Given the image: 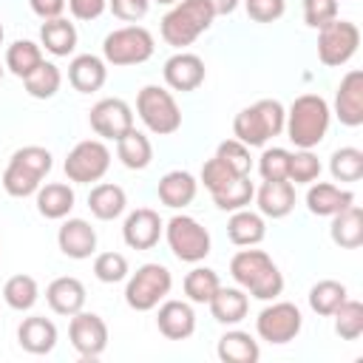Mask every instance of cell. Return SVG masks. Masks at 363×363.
<instances>
[{"mask_svg": "<svg viewBox=\"0 0 363 363\" xmlns=\"http://www.w3.org/2000/svg\"><path fill=\"white\" fill-rule=\"evenodd\" d=\"M230 275L255 301H275L284 292V275L264 250H238L230 258Z\"/></svg>", "mask_w": 363, "mask_h": 363, "instance_id": "6da1fadb", "label": "cell"}, {"mask_svg": "<svg viewBox=\"0 0 363 363\" xmlns=\"http://www.w3.org/2000/svg\"><path fill=\"white\" fill-rule=\"evenodd\" d=\"M329 122H332L329 102L320 94H301V96L292 99V105L286 111L284 130H286V136L295 147L312 150L326 139Z\"/></svg>", "mask_w": 363, "mask_h": 363, "instance_id": "7a4b0ae2", "label": "cell"}, {"mask_svg": "<svg viewBox=\"0 0 363 363\" xmlns=\"http://www.w3.org/2000/svg\"><path fill=\"white\" fill-rule=\"evenodd\" d=\"M216 20V11L210 6V0H179L167 9V14L159 23V34L167 45L184 51L187 45H193L204 31H210Z\"/></svg>", "mask_w": 363, "mask_h": 363, "instance_id": "3957f363", "label": "cell"}, {"mask_svg": "<svg viewBox=\"0 0 363 363\" xmlns=\"http://www.w3.org/2000/svg\"><path fill=\"white\" fill-rule=\"evenodd\" d=\"M51 167H54L51 150L40 147V145H26L11 153V159L3 170V190L11 199L34 196L40 190L43 179L51 173Z\"/></svg>", "mask_w": 363, "mask_h": 363, "instance_id": "277c9868", "label": "cell"}, {"mask_svg": "<svg viewBox=\"0 0 363 363\" xmlns=\"http://www.w3.org/2000/svg\"><path fill=\"white\" fill-rule=\"evenodd\" d=\"M284 122H286V108L278 99H258L235 113L233 133L247 147H264L269 139L284 133Z\"/></svg>", "mask_w": 363, "mask_h": 363, "instance_id": "5b68a950", "label": "cell"}, {"mask_svg": "<svg viewBox=\"0 0 363 363\" xmlns=\"http://www.w3.org/2000/svg\"><path fill=\"white\" fill-rule=\"evenodd\" d=\"M156 51V40L145 26H122L113 28L105 40H102V60L108 65L125 68V65H142L153 57Z\"/></svg>", "mask_w": 363, "mask_h": 363, "instance_id": "8992f818", "label": "cell"}, {"mask_svg": "<svg viewBox=\"0 0 363 363\" xmlns=\"http://www.w3.org/2000/svg\"><path fill=\"white\" fill-rule=\"evenodd\" d=\"M173 289V275L164 264L150 261L142 264L125 284V303L133 312H150L156 309Z\"/></svg>", "mask_w": 363, "mask_h": 363, "instance_id": "52a82bcc", "label": "cell"}, {"mask_svg": "<svg viewBox=\"0 0 363 363\" xmlns=\"http://www.w3.org/2000/svg\"><path fill=\"white\" fill-rule=\"evenodd\" d=\"M136 113L142 125L156 136H170L182 128V108L176 96L162 85H145L136 94Z\"/></svg>", "mask_w": 363, "mask_h": 363, "instance_id": "ba28073f", "label": "cell"}, {"mask_svg": "<svg viewBox=\"0 0 363 363\" xmlns=\"http://www.w3.org/2000/svg\"><path fill=\"white\" fill-rule=\"evenodd\" d=\"M162 235H164L170 252L179 261H184V264H201L210 255V250H213V241H210L207 227H201V221H196L187 213H176L164 224V233Z\"/></svg>", "mask_w": 363, "mask_h": 363, "instance_id": "9c48e42d", "label": "cell"}, {"mask_svg": "<svg viewBox=\"0 0 363 363\" xmlns=\"http://www.w3.org/2000/svg\"><path fill=\"white\" fill-rule=\"evenodd\" d=\"M360 45V28L352 20L335 17L332 23L318 28V60L326 68H340L346 65Z\"/></svg>", "mask_w": 363, "mask_h": 363, "instance_id": "30bf717a", "label": "cell"}, {"mask_svg": "<svg viewBox=\"0 0 363 363\" xmlns=\"http://www.w3.org/2000/svg\"><path fill=\"white\" fill-rule=\"evenodd\" d=\"M111 167V150L102 139H82L77 142L65 162H62V170L68 176V182L74 184H91V182H99Z\"/></svg>", "mask_w": 363, "mask_h": 363, "instance_id": "8fae6325", "label": "cell"}, {"mask_svg": "<svg viewBox=\"0 0 363 363\" xmlns=\"http://www.w3.org/2000/svg\"><path fill=\"white\" fill-rule=\"evenodd\" d=\"M303 315L292 301H272L267 303L255 318V332L261 340L272 346H284L301 335Z\"/></svg>", "mask_w": 363, "mask_h": 363, "instance_id": "7c38bea8", "label": "cell"}, {"mask_svg": "<svg viewBox=\"0 0 363 363\" xmlns=\"http://www.w3.org/2000/svg\"><path fill=\"white\" fill-rule=\"evenodd\" d=\"M68 340L82 360H96L108 349V323L96 312H77L68 323Z\"/></svg>", "mask_w": 363, "mask_h": 363, "instance_id": "4fadbf2b", "label": "cell"}, {"mask_svg": "<svg viewBox=\"0 0 363 363\" xmlns=\"http://www.w3.org/2000/svg\"><path fill=\"white\" fill-rule=\"evenodd\" d=\"M88 125L99 139H119L133 128V108L119 96H105L88 111Z\"/></svg>", "mask_w": 363, "mask_h": 363, "instance_id": "5bb4252c", "label": "cell"}, {"mask_svg": "<svg viewBox=\"0 0 363 363\" xmlns=\"http://www.w3.org/2000/svg\"><path fill=\"white\" fill-rule=\"evenodd\" d=\"M162 77H164V85L167 88L182 91V94H190V91H196L204 82L207 68H204V60L199 54H193V51H176L173 57L164 60Z\"/></svg>", "mask_w": 363, "mask_h": 363, "instance_id": "9a60e30c", "label": "cell"}, {"mask_svg": "<svg viewBox=\"0 0 363 363\" xmlns=\"http://www.w3.org/2000/svg\"><path fill=\"white\" fill-rule=\"evenodd\" d=\"M164 233V221L159 218L156 210L150 207H136L133 213L125 216V224H122V241L130 247V250H153L159 244Z\"/></svg>", "mask_w": 363, "mask_h": 363, "instance_id": "2e32d148", "label": "cell"}, {"mask_svg": "<svg viewBox=\"0 0 363 363\" xmlns=\"http://www.w3.org/2000/svg\"><path fill=\"white\" fill-rule=\"evenodd\" d=\"M335 116L346 128L363 125V71L352 68L343 74V79L335 91Z\"/></svg>", "mask_w": 363, "mask_h": 363, "instance_id": "e0dca14e", "label": "cell"}, {"mask_svg": "<svg viewBox=\"0 0 363 363\" xmlns=\"http://www.w3.org/2000/svg\"><path fill=\"white\" fill-rule=\"evenodd\" d=\"M57 247L65 258L85 261L96 252V230L85 218H68L65 216V221L57 230Z\"/></svg>", "mask_w": 363, "mask_h": 363, "instance_id": "ac0fdd59", "label": "cell"}, {"mask_svg": "<svg viewBox=\"0 0 363 363\" xmlns=\"http://www.w3.org/2000/svg\"><path fill=\"white\" fill-rule=\"evenodd\" d=\"M156 326L167 340H187L196 332V312L190 301L164 298L156 312Z\"/></svg>", "mask_w": 363, "mask_h": 363, "instance_id": "d6986e66", "label": "cell"}, {"mask_svg": "<svg viewBox=\"0 0 363 363\" xmlns=\"http://www.w3.org/2000/svg\"><path fill=\"white\" fill-rule=\"evenodd\" d=\"M252 199L264 218H286L295 210V184L289 179L261 182V187L255 190Z\"/></svg>", "mask_w": 363, "mask_h": 363, "instance_id": "ffe728a7", "label": "cell"}, {"mask_svg": "<svg viewBox=\"0 0 363 363\" xmlns=\"http://www.w3.org/2000/svg\"><path fill=\"white\" fill-rule=\"evenodd\" d=\"M349 204H354V193L340 187V184H332V182H312L309 190H306V210L312 216H326L332 218L335 213L346 210Z\"/></svg>", "mask_w": 363, "mask_h": 363, "instance_id": "44dd1931", "label": "cell"}, {"mask_svg": "<svg viewBox=\"0 0 363 363\" xmlns=\"http://www.w3.org/2000/svg\"><path fill=\"white\" fill-rule=\"evenodd\" d=\"M45 301H48L51 312L71 318L85 306V286L74 275H60L45 286Z\"/></svg>", "mask_w": 363, "mask_h": 363, "instance_id": "7402d4cb", "label": "cell"}, {"mask_svg": "<svg viewBox=\"0 0 363 363\" xmlns=\"http://www.w3.org/2000/svg\"><path fill=\"white\" fill-rule=\"evenodd\" d=\"M108 79V62L96 54H77L68 65V82L79 94H94Z\"/></svg>", "mask_w": 363, "mask_h": 363, "instance_id": "603a6c76", "label": "cell"}, {"mask_svg": "<svg viewBox=\"0 0 363 363\" xmlns=\"http://www.w3.org/2000/svg\"><path fill=\"white\" fill-rule=\"evenodd\" d=\"M159 201L170 210H184L187 204H193L196 193H199V182L193 173L187 170H167L162 179H159Z\"/></svg>", "mask_w": 363, "mask_h": 363, "instance_id": "cb8c5ba5", "label": "cell"}, {"mask_svg": "<svg viewBox=\"0 0 363 363\" xmlns=\"http://www.w3.org/2000/svg\"><path fill=\"white\" fill-rule=\"evenodd\" d=\"M17 343L28 354H51L54 346H57V326H54V320L43 318V315L23 318V323L17 326Z\"/></svg>", "mask_w": 363, "mask_h": 363, "instance_id": "d4e9b609", "label": "cell"}, {"mask_svg": "<svg viewBox=\"0 0 363 363\" xmlns=\"http://www.w3.org/2000/svg\"><path fill=\"white\" fill-rule=\"evenodd\" d=\"M210 315L224 323V326H235L247 318L250 312V295L235 284V286H218L216 295L210 298Z\"/></svg>", "mask_w": 363, "mask_h": 363, "instance_id": "484cf974", "label": "cell"}, {"mask_svg": "<svg viewBox=\"0 0 363 363\" xmlns=\"http://www.w3.org/2000/svg\"><path fill=\"white\" fill-rule=\"evenodd\" d=\"M34 201H37V213L48 221H62L71 210H74V187L65 184V182H48V184H40V190L34 193Z\"/></svg>", "mask_w": 363, "mask_h": 363, "instance_id": "4316f807", "label": "cell"}, {"mask_svg": "<svg viewBox=\"0 0 363 363\" xmlns=\"http://www.w3.org/2000/svg\"><path fill=\"white\" fill-rule=\"evenodd\" d=\"M40 48H45L51 57H68L77 48V26L65 17L43 20L40 26Z\"/></svg>", "mask_w": 363, "mask_h": 363, "instance_id": "83f0119b", "label": "cell"}, {"mask_svg": "<svg viewBox=\"0 0 363 363\" xmlns=\"http://www.w3.org/2000/svg\"><path fill=\"white\" fill-rule=\"evenodd\" d=\"M267 235V221L261 213H252L247 207L235 210L227 221V238L235 244V247H255L261 244Z\"/></svg>", "mask_w": 363, "mask_h": 363, "instance_id": "f1b7e54d", "label": "cell"}, {"mask_svg": "<svg viewBox=\"0 0 363 363\" xmlns=\"http://www.w3.org/2000/svg\"><path fill=\"white\" fill-rule=\"evenodd\" d=\"M128 207V196L119 184H111V182H102V184H94L91 193H88V210L94 213V218L99 221H113L125 213Z\"/></svg>", "mask_w": 363, "mask_h": 363, "instance_id": "f546056e", "label": "cell"}, {"mask_svg": "<svg viewBox=\"0 0 363 363\" xmlns=\"http://www.w3.org/2000/svg\"><path fill=\"white\" fill-rule=\"evenodd\" d=\"M329 235L340 250H357L363 244V210L357 204H349L346 210L335 213Z\"/></svg>", "mask_w": 363, "mask_h": 363, "instance_id": "4dcf8cb0", "label": "cell"}, {"mask_svg": "<svg viewBox=\"0 0 363 363\" xmlns=\"http://www.w3.org/2000/svg\"><path fill=\"white\" fill-rule=\"evenodd\" d=\"M218 360L224 363H255L261 357V349H258V340L244 332V329H230L218 337Z\"/></svg>", "mask_w": 363, "mask_h": 363, "instance_id": "1f68e13d", "label": "cell"}, {"mask_svg": "<svg viewBox=\"0 0 363 363\" xmlns=\"http://www.w3.org/2000/svg\"><path fill=\"white\" fill-rule=\"evenodd\" d=\"M116 156L128 170H145L153 162V145L142 130L130 128L125 136L116 139Z\"/></svg>", "mask_w": 363, "mask_h": 363, "instance_id": "d6a6232c", "label": "cell"}, {"mask_svg": "<svg viewBox=\"0 0 363 363\" xmlns=\"http://www.w3.org/2000/svg\"><path fill=\"white\" fill-rule=\"evenodd\" d=\"M3 301L9 309L14 312H28L34 309V303L40 301V286L31 275L20 272V275H11L6 284H3Z\"/></svg>", "mask_w": 363, "mask_h": 363, "instance_id": "836d02e7", "label": "cell"}, {"mask_svg": "<svg viewBox=\"0 0 363 363\" xmlns=\"http://www.w3.org/2000/svg\"><path fill=\"white\" fill-rule=\"evenodd\" d=\"M40 62H43V48H40V43H34V40H14V43L6 48V62H3V65H6L14 77L26 79Z\"/></svg>", "mask_w": 363, "mask_h": 363, "instance_id": "e575fe53", "label": "cell"}, {"mask_svg": "<svg viewBox=\"0 0 363 363\" xmlns=\"http://www.w3.org/2000/svg\"><path fill=\"white\" fill-rule=\"evenodd\" d=\"M309 306H312V312L315 315H323V318H332V312L349 298V289H346V284H340V281H332V278H323V281H318V284H312V289H309Z\"/></svg>", "mask_w": 363, "mask_h": 363, "instance_id": "d590c367", "label": "cell"}, {"mask_svg": "<svg viewBox=\"0 0 363 363\" xmlns=\"http://www.w3.org/2000/svg\"><path fill=\"white\" fill-rule=\"evenodd\" d=\"M23 85H26V94L28 96H34V99H51V96H57V91H60V85H62V71L54 65V62H40L26 79H23Z\"/></svg>", "mask_w": 363, "mask_h": 363, "instance_id": "8d00e7d4", "label": "cell"}, {"mask_svg": "<svg viewBox=\"0 0 363 363\" xmlns=\"http://www.w3.org/2000/svg\"><path fill=\"white\" fill-rule=\"evenodd\" d=\"M218 286H221V278L210 267H193L184 275V295L190 303H210Z\"/></svg>", "mask_w": 363, "mask_h": 363, "instance_id": "74e56055", "label": "cell"}, {"mask_svg": "<svg viewBox=\"0 0 363 363\" xmlns=\"http://www.w3.org/2000/svg\"><path fill=\"white\" fill-rule=\"evenodd\" d=\"M329 173L335 182H360L363 179V150L360 147H337L329 156Z\"/></svg>", "mask_w": 363, "mask_h": 363, "instance_id": "f35d334b", "label": "cell"}, {"mask_svg": "<svg viewBox=\"0 0 363 363\" xmlns=\"http://www.w3.org/2000/svg\"><path fill=\"white\" fill-rule=\"evenodd\" d=\"M210 196H213V201H216L218 210L235 213V210H241V207H247V204L252 201L255 184L250 182V176H235L227 187H221V190H216V193H210Z\"/></svg>", "mask_w": 363, "mask_h": 363, "instance_id": "ab89813d", "label": "cell"}, {"mask_svg": "<svg viewBox=\"0 0 363 363\" xmlns=\"http://www.w3.org/2000/svg\"><path fill=\"white\" fill-rule=\"evenodd\" d=\"M332 318H335V332H337V337H343V340H357V337L363 335V303H360V301L346 298V301L332 312Z\"/></svg>", "mask_w": 363, "mask_h": 363, "instance_id": "60d3db41", "label": "cell"}, {"mask_svg": "<svg viewBox=\"0 0 363 363\" xmlns=\"http://www.w3.org/2000/svg\"><path fill=\"white\" fill-rule=\"evenodd\" d=\"M320 170H323V164H320V159L312 150L298 147L295 153H289V173H286L289 182H295V184H312V182H318Z\"/></svg>", "mask_w": 363, "mask_h": 363, "instance_id": "b9f144b4", "label": "cell"}, {"mask_svg": "<svg viewBox=\"0 0 363 363\" xmlns=\"http://www.w3.org/2000/svg\"><path fill=\"white\" fill-rule=\"evenodd\" d=\"M216 156L238 176H250L252 170V156H250V147L238 139H224L218 147H216Z\"/></svg>", "mask_w": 363, "mask_h": 363, "instance_id": "7bdbcfd3", "label": "cell"}, {"mask_svg": "<svg viewBox=\"0 0 363 363\" xmlns=\"http://www.w3.org/2000/svg\"><path fill=\"white\" fill-rule=\"evenodd\" d=\"M128 258L122 255V252H99L96 258H94V275H96V281H102V284H119V281H125L128 278Z\"/></svg>", "mask_w": 363, "mask_h": 363, "instance_id": "ee69618b", "label": "cell"}, {"mask_svg": "<svg viewBox=\"0 0 363 363\" xmlns=\"http://www.w3.org/2000/svg\"><path fill=\"white\" fill-rule=\"evenodd\" d=\"M258 173H261L264 182L286 179V173H289V150L286 147H267L258 156Z\"/></svg>", "mask_w": 363, "mask_h": 363, "instance_id": "f6af8a7d", "label": "cell"}, {"mask_svg": "<svg viewBox=\"0 0 363 363\" xmlns=\"http://www.w3.org/2000/svg\"><path fill=\"white\" fill-rule=\"evenodd\" d=\"M238 173H233L218 156H213V159H207L204 164H201V173H199V179H201V184L210 190V193H216V190H221V187H227L233 179H235Z\"/></svg>", "mask_w": 363, "mask_h": 363, "instance_id": "bcb514c9", "label": "cell"}, {"mask_svg": "<svg viewBox=\"0 0 363 363\" xmlns=\"http://www.w3.org/2000/svg\"><path fill=\"white\" fill-rule=\"evenodd\" d=\"M337 0H303V23L309 28H320L337 17Z\"/></svg>", "mask_w": 363, "mask_h": 363, "instance_id": "7dc6e473", "label": "cell"}, {"mask_svg": "<svg viewBox=\"0 0 363 363\" xmlns=\"http://www.w3.org/2000/svg\"><path fill=\"white\" fill-rule=\"evenodd\" d=\"M250 20L255 23H275L286 11V0H244Z\"/></svg>", "mask_w": 363, "mask_h": 363, "instance_id": "c3c4849f", "label": "cell"}, {"mask_svg": "<svg viewBox=\"0 0 363 363\" xmlns=\"http://www.w3.org/2000/svg\"><path fill=\"white\" fill-rule=\"evenodd\" d=\"M108 9L113 11V17L125 23H139L147 14L150 0H108Z\"/></svg>", "mask_w": 363, "mask_h": 363, "instance_id": "681fc988", "label": "cell"}, {"mask_svg": "<svg viewBox=\"0 0 363 363\" xmlns=\"http://www.w3.org/2000/svg\"><path fill=\"white\" fill-rule=\"evenodd\" d=\"M105 9H108V0H68L71 17H74V20H82V23L96 20Z\"/></svg>", "mask_w": 363, "mask_h": 363, "instance_id": "f907efd6", "label": "cell"}, {"mask_svg": "<svg viewBox=\"0 0 363 363\" xmlns=\"http://www.w3.org/2000/svg\"><path fill=\"white\" fill-rule=\"evenodd\" d=\"M28 6L40 20H54V17H62L68 0H28Z\"/></svg>", "mask_w": 363, "mask_h": 363, "instance_id": "816d5d0a", "label": "cell"}, {"mask_svg": "<svg viewBox=\"0 0 363 363\" xmlns=\"http://www.w3.org/2000/svg\"><path fill=\"white\" fill-rule=\"evenodd\" d=\"M238 3L241 0H210V6H213V11H216V17H227V14H233L235 9H238Z\"/></svg>", "mask_w": 363, "mask_h": 363, "instance_id": "f5cc1de1", "label": "cell"}, {"mask_svg": "<svg viewBox=\"0 0 363 363\" xmlns=\"http://www.w3.org/2000/svg\"><path fill=\"white\" fill-rule=\"evenodd\" d=\"M150 3H159V6H173V3H179V0H150Z\"/></svg>", "mask_w": 363, "mask_h": 363, "instance_id": "db71d44e", "label": "cell"}, {"mask_svg": "<svg viewBox=\"0 0 363 363\" xmlns=\"http://www.w3.org/2000/svg\"><path fill=\"white\" fill-rule=\"evenodd\" d=\"M3 37H6V28H3V23H0V45H3Z\"/></svg>", "mask_w": 363, "mask_h": 363, "instance_id": "11a10c76", "label": "cell"}, {"mask_svg": "<svg viewBox=\"0 0 363 363\" xmlns=\"http://www.w3.org/2000/svg\"><path fill=\"white\" fill-rule=\"evenodd\" d=\"M3 74H6V65H3V62H0V79H3Z\"/></svg>", "mask_w": 363, "mask_h": 363, "instance_id": "9f6ffc18", "label": "cell"}, {"mask_svg": "<svg viewBox=\"0 0 363 363\" xmlns=\"http://www.w3.org/2000/svg\"><path fill=\"white\" fill-rule=\"evenodd\" d=\"M337 3H340V0H337Z\"/></svg>", "mask_w": 363, "mask_h": 363, "instance_id": "6f0895ef", "label": "cell"}, {"mask_svg": "<svg viewBox=\"0 0 363 363\" xmlns=\"http://www.w3.org/2000/svg\"><path fill=\"white\" fill-rule=\"evenodd\" d=\"M0 252H3V250H0Z\"/></svg>", "mask_w": 363, "mask_h": 363, "instance_id": "680465c9", "label": "cell"}]
</instances>
